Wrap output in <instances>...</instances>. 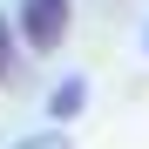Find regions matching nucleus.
<instances>
[{
  "label": "nucleus",
  "mask_w": 149,
  "mask_h": 149,
  "mask_svg": "<svg viewBox=\"0 0 149 149\" xmlns=\"http://www.w3.org/2000/svg\"><path fill=\"white\" fill-rule=\"evenodd\" d=\"M41 109H47V122H61V129H68V122L88 109V74H61V81L47 88V102H41Z\"/></svg>",
  "instance_id": "f03ea898"
},
{
  "label": "nucleus",
  "mask_w": 149,
  "mask_h": 149,
  "mask_svg": "<svg viewBox=\"0 0 149 149\" xmlns=\"http://www.w3.org/2000/svg\"><path fill=\"white\" fill-rule=\"evenodd\" d=\"M14 149H68V129L54 122V129H41V136H20Z\"/></svg>",
  "instance_id": "20e7f679"
},
{
  "label": "nucleus",
  "mask_w": 149,
  "mask_h": 149,
  "mask_svg": "<svg viewBox=\"0 0 149 149\" xmlns=\"http://www.w3.org/2000/svg\"><path fill=\"white\" fill-rule=\"evenodd\" d=\"M142 47H149V27H142Z\"/></svg>",
  "instance_id": "39448f33"
},
{
  "label": "nucleus",
  "mask_w": 149,
  "mask_h": 149,
  "mask_svg": "<svg viewBox=\"0 0 149 149\" xmlns=\"http://www.w3.org/2000/svg\"><path fill=\"white\" fill-rule=\"evenodd\" d=\"M74 27V0H20L14 14V34L27 41V54H54Z\"/></svg>",
  "instance_id": "f257e3e1"
},
{
  "label": "nucleus",
  "mask_w": 149,
  "mask_h": 149,
  "mask_svg": "<svg viewBox=\"0 0 149 149\" xmlns=\"http://www.w3.org/2000/svg\"><path fill=\"white\" fill-rule=\"evenodd\" d=\"M20 68H27V47H20V34L0 20V88H14V81H20Z\"/></svg>",
  "instance_id": "7ed1b4c3"
}]
</instances>
